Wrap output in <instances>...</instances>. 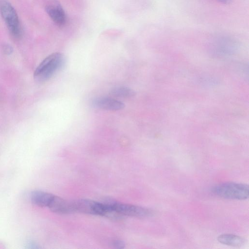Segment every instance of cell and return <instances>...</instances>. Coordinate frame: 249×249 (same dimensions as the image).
Returning a JSON list of instances; mask_svg holds the SVG:
<instances>
[{
    "label": "cell",
    "instance_id": "1",
    "mask_svg": "<svg viewBox=\"0 0 249 249\" xmlns=\"http://www.w3.org/2000/svg\"><path fill=\"white\" fill-rule=\"evenodd\" d=\"M65 63V56L61 53H54L49 55L35 71V79L41 82L49 79L64 66Z\"/></svg>",
    "mask_w": 249,
    "mask_h": 249
},
{
    "label": "cell",
    "instance_id": "2",
    "mask_svg": "<svg viewBox=\"0 0 249 249\" xmlns=\"http://www.w3.org/2000/svg\"><path fill=\"white\" fill-rule=\"evenodd\" d=\"M249 191L248 185L236 182L221 183L212 189L213 193L219 197L238 200L248 198Z\"/></svg>",
    "mask_w": 249,
    "mask_h": 249
},
{
    "label": "cell",
    "instance_id": "3",
    "mask_svg": "<svg viewBox=\"0 0 249 249\" xmlns=\"http://www.w3.org/2000/svg\"><path fill=\"white\" fill-rule=\"evenodd\" d=\"M0 13L12 36L20 38L21 29L18 15L12 5L6 0H0Z\"/></svg>",
    "mask_w": 249,
    "mask_h": 249
},
{
    "label": "cell",
    "instance_id": "4",
    "mask_svg": "<svg viewBox=\"0 0 249 249\" xmlns=\"http://www.w3.org/2000/svg\"><path fill=\"white\" fill-rule=\"evenodd\" d=\"M112 210L119 215L143 217L151 215L152 212L146 208L131 204L112 201Z\"/></svg>",
    "mask_w": 249,
    "mask_h": 249
},
{
    "label": "cell",
    "instance_id": "5",
    "mask_svg": "<svg viewBox=\"0 0 249 249\" xmlns=\"http://www.w3.org/2000/svg\"><path fill=\"white\" fill-rule=\"evenodd\" d=\"M45 10L54 23L62 27L66 22V15L61 4L56 0H49L45 6Z\"/></svg>",
    "mask_w": 249,
    "mask_h": 249
},
{
    "label": "cell",
    "instance_id": "6",
    "mask_svg": "<svg viewBox=\"0 0 249 249\" xmlns=\"http://www.w3.org/2000/svg\"><path fill=\"white\" fill-rule=\"evenodd\" d=\"M91 104L96 108L112 111L119 110L124 107L123 102L107 97L96 98L92 100Z\"/></svg>",
    "mask_w": 249,
    "mask_h": 249
},
{
    "label": "cell",
    "instance_id": "7",
    "mask_svg": "<svg viewBox=\"0 0 249 249\" xmlns=\"http://www.w3.org/2000/svg\"><path fill=\"white\" fill-rule=\"evenodd\" d=\"M48 207L55 213L64 214L74 212L72 201L55 196H53Z\"/></svg>",
    "mask_w": 249,
    "mask_h": 249
},
{
    "label": "cell",
    "instance_id": "8",
    "mask_svg": "<svg viewBox=\"0 0 249 249\" xmlns=\"http://www.w3.org/2000/svg\"><path fill=\"white\" fill-rule=\"evenodd\" d=\"M97 202L85 199L73 201L72 203L74 212L96 215Z\"/></svg>",
    "mask_w": 249,
    "mask_h": 249
},
{
    "label": "cell",
    "instance_id": "9",
    "mask_svg": "<svg viewBox=\"0 0 249 249\" xmlns=\"http://www.w3.org/2000/svg\"><path fill=\"white\" fill-rule=\"evenodd\" d=\"M54 195L41 191H35L31 195L33 204L39 207H48Z\"/></svg>",
    "mask_w": 249,
    "mask_h": 249
},
{
    "label": "cell",
    "instance_id": "10",
    "mask_svg": "<svg viewBox=\"0 0 249 249\" xmlns=\"http://www.w3.org/2000/svg\"><path fill=\"white\" fill-rule=\"evenodd\" d=\"M217 240L221 244L236 247H241L246 242L244 238L231 234H221L217 237Z\"/></svg>",
    "mask_w": 249,
    "mask_h": 249
},
{
    "label": "cell",
    "instance_id": "11",
    "mask_svg": "<svg viewBox=\"0 0 249 249\" xmlns=\"http://www.w3.org/2000/svg\"><path fill=\"white\" fill-rule=\"evenodd\" d=\"M110 94L116 97L126 98L134 96L135 92L128 87L119 86L112 89Z\"/></svg>",
    "mask_w": 249,
    "mask_h": 249
},
{
    "label": "cell",
    "instance_id": "12",
    "mask_svg": "<svg viewBox=\"0 0 249 249\" xmlns=\"http://www.w3.org/2000/svg\"><path fill=\"white\" fill-rule=\"evenodd\" d=\"M2 50L3 52L7 55L11 54L13 51L12 47L7 44H5L2 45Z\"/></svg>",
    "mask_w": 249,
    "mask_h": 249
},
{
    "label": "cell",
    "instance_id": "13",
    "mask_svg": "<svg viewBox=\"0 0 249 249\" xmlns=\"http://www.w3.org/2000/svg\"><path fill=\"white\" fill-rule=\"evenodd\" d=\"M113 245L116 248L122 249L124 248V244L122 241L115 240L113 241Z\"/></svg>",
    "mask_w": 249,
    "mask_h": 249
},
{
    "label": "cell",
    "instance_id": "14",
    "mask_svg": "<svg viewBox=\"0 0 249 249\" xmlns=\"http://www.w3.org/2000/svg\"><path fill=\"white\" fill-rule=\"evenodd\" d=\"M219 2L224 4H229L231 3L233 0H217Z\"/></svg>",
    "mask_w": 249,
    "mask_h": 249
}]
</instances>
